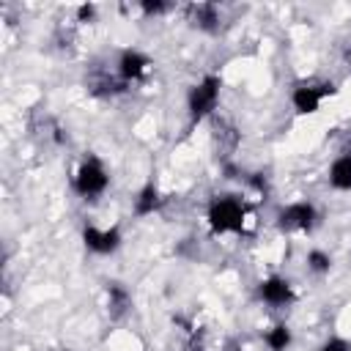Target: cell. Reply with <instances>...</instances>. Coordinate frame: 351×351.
Returning <instances> with one entry per match:
<instances>
[{
    "mask_svg": "<svg viewBox=\"0 0 351 351\" xmlns=\"http://www.w3.org/2000/svg\"><path fill=\"white\" fill-rule=\"evenodd\" d=\"M206 222L214 236H244L247 230V203L239 195H214L206 208Z\"/></svg>",
    "mask_w": 351,
    "mask_h": 351,
    "instance_id": "1",
    "label": "cell"
},
{
    "mask_svg": "<svg viewBox=\"0 0 351 351\" xmlns=\"http://www.w3.org/2000/svg\"><path fill=\"white\" fill-rule=\"evenodd\" d=\"M219 90H222V77L219 74H203L189 90H186V112L192 123L206 121L217 104H219Z\"/></svg>",
    "mask_w": 351,
    "mask_h": 351,
    "instance_id": "2",
    "label": "cell"
},
{
    "mask_svg": "<svg viewBox=\"0 0 351 351\" xmlns=\"http://www.w3.org/2000/svg\"><path fill=\"white\" fill-rule=\"evenodd\" d=\"M110 186V173L104 167V162L93 154H88L77 173H74V192L82 197V200H99Z\"/></svg>",
    "mask_w": 351,
    "mask_h": 351,
    "instance_id": "3",
    "label": "cell"
},
{
    "mask_svg": "<svg viewBox=\"0 0 351 351\" xmlns=\"http://www.w3.org/2000/svg\"><path fill=\"white\" fill-rule=\"evenodd\" d=\"M321 214L315 208V203L310 200H293L288 206H282L274 214V225L280 233H299V230H313L318 225Z\"/></svg>",
    "mask_w": 351,
    "mask_h": 351,
    "instance_id": "4",
    "label": "cell"
},
{
    "mask_svg": "<svg viewBox=\"0 0 351 351\" xmlns=\"http://www.w3.org/2000/svg\"><path fill=\"white\" fill-rule=\"evenodd\" d=\"M337 85L335 82H299L291 90V107L299 115H315L324 104L326 96H335Z\"/></svg>",
    "mask_w": 351,
    "mask_h": 351,
    "instance_id": "5",
    "label": "cell"
},
{
    "mask_svg": "<svg viewBox=\"0 0 351 351\" xmlns=\"http://www.w3.org/2000/svg\"><path fill=\"white\" fill-rule=\"evenodd\" d=\"M82 244L88 252L93 255H112L121 250L123 244V233L118 225L112 228H96V225H85L82 228Z\"/></svg>",
    "mask_w": 351,
    "mask_h": 351,
    "instance_id": "6",
    "label": "cell"
},
{
    "mask_svg": "<svg viewBox=\"0 0 351 351\" xmlns=\"http://www.w3.org/2000/svg\"><path fill=\"white\" fill-rule=\"evenodd\" d=\"M151 58L143 52V49H134V47H126V49H121V55H118V60H115V74H118V80L123 82V85H129V82H137V80H143L148 71H151Z\"/></svg>",
    "mask_w": 351,
    "mask_h": 351,
    "instance_id": "7",
    "label": "cell"
},
{
    "mask_svg": "<svg viewBox=\"0 0 351 351\" xmlns=\"http://www.w3.org/2000/svg\"><path fill=\"white\" fill-rule=\"evenodd\" d=\"M258 299L269 307H288L293 299H296V291L291 285L288 277H280V274H269L258 282Z\"/></svg>",
    "mask_w": 351,
    "mask_h": 351,
    "instance_id": "8",
    "label": "cell"
},
{
    "mask_svg": "<svg viewBox=\"0 0 351 351\" xmlns=\"http://www.w3.org/2000/svg\"><path fill=\"white\" fill-rule=\"evenodd\" d=\"M189 25L203 33H214L219 27V8L214 3H195L189 5Z\"/></svg>",
    "mask_w": 351,
    "mask_h": 351,
    "instance_id": "9",
    "label": "cell"
},
{
    "mask_svg": "<svg viewBox=\"0 0 351 351\" xmlns=\"http://www.w3.org/2000/svg\"><path fill=\"white\" fill-rule=\"evenodd\" d=\"M159 206H162V192H159L156 181H145L140 186V192L134 195V206H132L134 217H151L154 211H159Z\"/></svg>",
    "mask_w": 351,
    "mask_h": 351,
    "instance_id": "10",
    "label": "cell"
},
{
    "mask_svg": "<svg viewBox=\"0 0 351 351\" xmlns=\"http://www.w3.org/2000/svg\"><path fill=\"white\" fill-rule=\"evenodd\" d=\"M326 181L337 192H351V154H340V156L332 159Z\"/></svg>",
    "mask_w": 351,
    "mask_h": 351,
    "instance_id": "11",
    "label": "cell"
},
{
    "mask_svg": "<svg viewBox=\"0 0 351 351\" xmlns=\"http://www.w3.org/2000/svg\"><path fill=\"white\" fill-rule=\"evenodd\" d=\"M263 343L269 351H288L291 343H293V332L288 324H271L266 332H263Z\"/></svg>",
    "mask_w": 351,
    "mask_h": 351,
    "instance_id": "12",
    "label": "cell"
},
{
    "mask_svg": "<svg viewBox=\"0 0 351 351\" xmlns=\"http://www.w3.org/2000/svg\"><path fill=\"white\" fill-rule=\"evenodd\" d=\"M304 263H307V269H310L313 274H329V269H332V255H329L326 250L313 247V250L304 255Z\"/></svg>",
    "mask_w": 351,
    "mask_h": 351,
    "instance_id": "13",
    "label": "cell"
},
{
    "mask_svg": "<svg viewBox=\"0 0 351 351\" xmlns=\"http://www.w3.org/2000/svg\"><path fill=\"white\" fill-rule=\"evenodd\" d=\"M107 299H110V307H112L115 313H121V310H126V304H129V291H126L121 282H107Z\"/></svg>",
    "mask_w": 351,
    "mask_h": 351,
    "instance_id": "14",
    "label": "cell"
},
{
    "mask_svg": "<svg viewBox=\"0 0 351 351\" xmlns=\"http://www.w3.org/2000/svg\"><path fill=\"white\" fill-rule=\"evenodd\" d=\"M167 3L165 0H140V11L145 14V16H162V14H167Z\"/></svg>",
    "mask_w": 351,
    "mask_h": 351,
    "instance_id": "15",
    "label": "cell"
},
{
    "mask_svg": "<svg viewBox=\"0 0 351 351\" xmlns=\"http://www.w3.org/2000/svg\"><path fill=\"white\" fill-rule=\"evenodd\" d=\"M318 351H351V340H346V337H340V335H332L329 340L321 343Z\"/></svg>",
    "mask_w": 351,
    "mask_h": 351,
    "instance_id": "16",
    "label": "cell"
},
{
    "mask_svg": "<svg viewBox=\"0 0 351 351\" xmlns=\"http://www.w3.org/2000/svg\"><path fill=\"white\" fill-rule=\"evenodd\" d=\"M96 14H99L96 3H82V5H77V22H96Z\"/></svg>",
    "mask_w": 351,
    "mask_h": 351,
    "instance_id": "17",
    "label": "cell"
},
{
    "mask_svg": "<svg viewBox=\"0 0 351 351\" xmlns=\"http://www.w3.org/2000/svg\"><path fill=\"white\" fill-rule=\"evenodd\" d=\"M63 351H74V348H63Z\"/></svg>",
    "mask_w": 351,
    "mask_h": 351,
    "instance_id": "18",
    "label": "cell"
},
{
    "mask_svg": "<svg viewBox=\"0 0 351 351\" xmlns=\"http://www.w3.org/2000/svg\"><path fill=\"white\" fill-rule=\"evenodd\" d=\"M348 60H351V52H348Z\"/></svg>",
    "mask_w": 351,
    "mask_h": 351,
    "instance_id": "19",
    "label": "cell"
}]
</instances>
